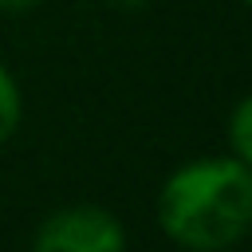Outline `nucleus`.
<instances>
[{
	"mask_svg": "<svg viewBox=\"0 0 252 252\" xmlns=\"http://www.w3.org/2000/svg\"><path fill=\"white\" fill-rule=\"evenodd\" d=\"M158 224L185 252H224L252 232V165L197 158L177 165L158 193Z\"/></svg>",
	"mask_w": 252,
	"mask_h": 252,
	"instance_id": "f257e3e1",
	"label": "nucleus"
},
{
	"mask_svg": "<svg viewBox=\"0 0 252 252\" xmlns=\"http://www.w3.org/2000/svg\"><path fill=\"white\" fill-rule=\"evenodd\" d=\"M32 252H126V228L102 205H67L39 220Z\"/></svg>",
	"mask_w": 252,
	"mask_h": 252,
	"instance_id": "f03ea898",
	"label": "nucleus"
},
{
	"mask_svg": "<svg viewBox=\"0 0 252 252\" xmlns=\"http://www.w3.org/2000/svg\"><path fill=\"white\" fill-rule=\"evenodd\" d=\"M228 150L236 161L252 165V94H244L228 114Z\"/></svg>",
	"mask_w": 252,
	"mask_h": 252,
	"instance_id": "7ed1b4c3",
	"label": "nucleus"
},
{
	"mask_svg": "<svg viewBox=\"0 0 252 252\" xmlns=\"http://www.w3.org/2000/svg\"><path fill=\"white\" fill-rule=\"evenodd\" d=\"M20 118H24V98H20V87H16L12 71L0 63V146L16 134Z\"/></svg>",
	"mask_w": 252,
	"mask_h": 252,
	"instance_id": "20e7f679",
	"label": "nucleus"
},
{
	"mask_svg": "<svg viewBox=\"0 0 252 252\" xmlns=\"http://www.w3.org/2000/svg\"><path fill=\"white\" fill-rule=\"evenodd\" d=\"M43 0H0V12H32L39 8Z\"/></svg>",
	"mask_w": 252,
	"mask_h": 252,
	"instance_id": "39448f33",
	"label": "nucleus"
},
{
	"mask_svg": "<svg viewBox=\"0 0 252 252\" xmlns=\"http://www.w3.org/2000/svg\"><path fill=\"white\" fill-rule=\"evenodd\" d=\"M102 4H110V8H118V12H138V8H146L150 0H102Z\"/></svg>",
	"mask_w": 252,
	"mask_h": 252,
	"instance_id": "423d86ee",
	"label": "nucleus"
},
{
	"mask_svg": "<svg viewBox=\"0 0 252 252\" xmlns=\"http://www.w3.org/2000/svg\"><path fill=\"white\" fill-rule=\"evenodd\" d=\"M240 4H248V8H252V0H240Z\"/></svg>",
	"mask_w": 252,
	"mask_h": 252,
	"instance_id": "0eeeda50",
	"label": "nucleus"
}]
</instances>
